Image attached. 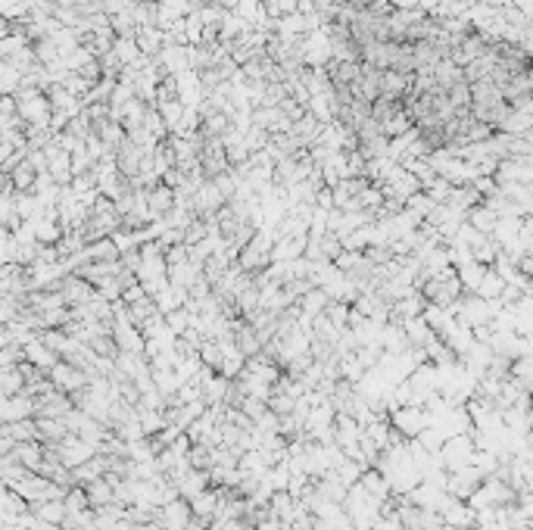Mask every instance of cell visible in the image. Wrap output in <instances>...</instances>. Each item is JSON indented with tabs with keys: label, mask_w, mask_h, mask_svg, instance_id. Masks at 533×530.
<instances>
[{
	"label": "cell",
	"mask_w": 533,
	"mask_h": 530,
	"mask_svg": "<svg viewBox=\"0 0 533 530\" xmlns=\"http://www.w3.org/2000/svg\"><path fill=\"white\" fill-rule=\"evenodd\" d=\"M299 59L306 69H324L331 63V38L324 35V29H315L303 35L299 41Z\"/></svg>",
	"instance_id": "1"
},
{
	"label": "cell",
	"mask_w": 533,
	"mask_h": 530,
	"mask_svg": "<svg viewBox=\"0 0 533 530\" xmlns=\"http://www.w3.org/2000/svg\"><path fill=\"white\" fill-rule=\"evenodd\" d=\"M474 443H471L468 434H455V437H446L440 446V461H443V471H459V468L471 465L474 459Z\"/></svg>",
	"instance_id": "2"
},
{
	"label": "cell",
	"mask_w": 533,
	"mask_h": 530,
	"mask_svg": "<svg viewBox=\"0 0 533 530\" xmlns=\"http://www.w3.org/2000/svg\"><path fill=\"white\" fill-rule=\"evenodd\" d=\"M427 424H431V421H427V412L421 406H397L390 412V427L399 434V437L415 440Z\"/></svg>",
	"instance_id": "3"
},
{
	"label": "cell",
	"mask_w": 533,
	"mask_h": 530,
	"mask_svg": "<svg viewBox=\"0 0 533 530\" xmlns=\"http://www.w3.org/2000/svg\"><path fill=\"white\" fill-rule=\"evenodd\" d=\"M175 91H178V104L184 109H196L203 104V84L194 69H184L175 75Z\"/></svg>",
	"instance_id": "4"
},
{
	"label": "cell",
	"mask_w": 533,
	"mask_h": 530,
	"mask_svg": "<svg viewBox=\"0 0 533 530\" xmlns=\"http://www.w3.org/2000/svg\"><path fill=\"white\" fill-rule=\"evenodd\" d=\"M153 66L159 75H178L187 69V47L184 44H162L159 54L153 56Z\"/></svg>",
	"instance_id": "5"
},
{
	"label": "cell",
	"mask_w": 533,
	"mask_h": 530,
	"mask_svg": "<svg viewBox=\"0 0 533 530\" xmlns=\"http://www.w3.org/2000/svg\"><path fill=\"white\" fill-rule=\"evenodd\" d=\"M328 303H331V296L324 294L322 287H309L306 294L297 300V309H299V315H306V319L312 321V319H318V315H324Z\"/></svg>",
	"instance_id": "6"
},
{
	"label": "cell",
	"mask_w": 533,
	"mask_h": 530,
	"mask_svg": "<svg viewBox=\"0 0 533 530\" xmlns=\"http://www.w3.org/2000/svg\"><path fill=\"white\" fill-rule=\"evenodd\" d=\"M166 278H169V284H171V287L191 290V284H194L196 278H200V265H194L191 259H184V262H171V265H166Z\"/></svg>",
	"instance_id": "7"
},
{
	"label": "cell",
	"mask_w": 533,
	"mask_h": 530,
	"mask_svg": "<svg viewBox=\"0 0 533 530\" xmlns=\"http://www.w3.org/2000/svg\"><path fill=\"white\" fill-rule=\"evenodd\" d=\"M147 194V209H150V219H162L166 212L175 206V191L166 184H156V187H150V191H144Z\"/></svg>",
	"instance_id": "8"
},
{
	"label": "cell",
	"mask_w": 533,
	"mask_h": 530,
	"mask_svg": "<svg viewBox=\"0 0 533 530\" xmlns=\"http://www.w3.org/2000/svg\"><path fill=\"white\" fill-rule=\"evenodd\" d=\"M134 44L144 56L153 59L159 54V47L166 44V35H162V29H156V25H141V29L134 31Z\"/></svg>",
	"instance_id": "9"
},
{
	"label": "cell",
	"mask_w": 533,
	"mask_h": 530,
	"mask_svg": "<svg viewBox=\"0 0 533 530\" xmlns=\"http://www.w3.org/2000/svg\"><path fill=\"white\" fill-rule=\"evenodd\" d=\"M399 328H402V334H406L409 346H424L427 340H434V337H437L434 331L427 328V321L421 319V315H412V319H402V321H399Z\"/></svg>",
	"instance_id": "10"
},
{
	"label": "cell",
	"mask_w": 533,
	"mask_h": 530,
	"mask_svg": "<svg viewBox=\"0 0 533 530\" xmlns=\"http://www.w3.org/2000/svg\"><path fill=\"white\" fill-rule=\"evenodd\" d=\"M487 269H489V265H480L474 259L465 262V265H459V269H455V278H459L462 290H465V294H477V287H480V281H484Z\"/></svg>",
	"instance_id": "11"
},
{
	"label": "cell",
	"mask_w": 533,
	"mask_h": 530,
	"mask_svg": "<svg viewBox=\"0 0 533 530\" xmlns=\"http://www.w3.org/2000/svg\"><path fill=\"white\" fill-rule=\"evenodd\" d=\"M153 300V306L159 309V315H169V312H175V309H181V306L187 303V290H181V287H162L156 296H150Z\"/></svg>",
	"instance_id": "12"
},
{
	"label": "cell",
	"mask_w": 533,
	"mask_h": 530,
	"mask_svg": "<svg viewBox=\"0 0 533 530\" xmlns=\"http://www.w3.org/2000/svg\"><path fill=\"white\" fill-rule=\"evenodd\" d=\"M533 128V113H518V109H509L505 119L496 125V131L502 134H530Z\"/></svg>",
	"instance_id": "13"
},
{
	"label": "cell",
	"mask_w": 533,
	"mask_h": 530,
	"mask_svg": "<svg viewBox=\"0 0 533 530\" xmlns=\"http://www.w3.org/2000/svg\"><path fill=\"white\" fill-rule=\"evenodd\" d=\"M431 72H434V84H437V88H443V91H449L452 84L465 81V79H462V66H455L452 59H440Z\"/></svg>",
	"instance_id": "14"
},
{
	"label": "cell",
	"mask_w": 533,
	"mask_h": 530,
	"mask_svg": "<svg viewBox=\"0 0 533 530\" xmlns=\"http://www.w3.org/2000/svg\"><path fill=\"white\" fill-rule=\"evenodd\" d=\"M244 31H250V25H246L234 10H225L219 19V41H237Z\"/></svg>",
	"instance_id": "15"
},
{
	"label": "cell",
	"mask_w": 533,
	"mask_h": 530,
	"mask_svg": "<svg viewBox=\"0 0 533 530\" xmlns=\"http://www.w3.org/2000/svg\"><path fill=\"white\" fill-rule=\"evenodd\" d=\"M465 221L474 231H480V234H489L493 231V225H496V212H489L484 203H477V206H471L468 212H465Z\"/></svg>",
	"instance_id": "16"
},
{
	"label": "cell",
	"mask_w": 533,
	"mask_h": 530,
	"mask_svg": "<svg viewBox=\"0 0 533 530\" xmlns=\"http://www.w3.org/2000/svg\"><path fill=\"white\" fill-rule=\"evenodd\" d=\"M477 203H480V196L471 191V184L452 187L449 196H446V206H452V209H459V212H468L471 206H477Z\"/></svg>",
	"instance_id": "17"
},
{
	"label": "cell",
	"mask_w": 533,
	"mask_h": 530,
	"mask_svg": "<svg viewBox=\"0 0 533 530\" xmlns=\"http://www.w3.org/2000/svg\"><path fill=\"white\" fill-rule=\"evenodd\" d=\"M412 128V116H409V109L402 106V109H397L387 122H381V134L384 138H397V134H402V131H409Z\"/></svg>",
	"instance_id": "18"
},
{
	"label": "cell",
	"mask_w": 533,
	"mask_h": 530,
	"mask_svg": "<svg viewBox=\"0 0 533 530\" xmlns=\"http://www.w3.org/2000/svg\"><path fill=\"white\" fill-rule=\"evenodd\" d=\"M496 256H499V244H496L489 234H484L474 246H471V259L480 262V265H493Z\"/></svg>",
	"instance_id": "19"
},
{
	"label": "cell",
	"mask_w": 533,
	"mask_h": 530,
	"mask_svg": "<svg viewBox=\"0 0 533 530\" xmlns=\"http://www.w3.org/2000/svg\"><path fill=\"white\" fill-rule=\"evenodd\" d=\"M502 290H505V281L496 275L493 269H487V275H484V281H480V287H477L474 296H480V300H499Z\"/></svg>",
	"instance_id": "20"
},
{
	"label": "cell",
	"mask_w": 533,
	"mask_h": 530,
	"mask_svg": "<svg viewBox=\"0 0 533 530\" xmlns=\"http://www.w3.org/2000/svg\"><path fill=\"white\" fill-rule=\"evenodd\" d=\"M113 54L119 56V63H122V66H134L137 59L144 56L141 50H137L134 38H116V41H113Z\"/></svg>",
	"instance_id": "21"
},
{
	"label": "cell",
	"mask_w": 533,
	"mask_h": 530,
	"mask_svg": "<svg viewBox=\"0 0 533 530\" xmlns=\"http://www.w3.org/2000/svg\"><path fill=\"white\" fill-rule=\"evenodd\" d=\"M156 113L162 116V122H166L169 128V134L178 128V122H181V116H184V106L178 104V100H166V104H156Z\"/></svg>",
	"instance_id": "22"
},
{
	"label": "cell",
	"mask_w": 533,
	"mask_h": 530,
	"mask_svg": "<svg viewBox=\"0 0 533 530\" xmlns=\"http://www.w3.org/2000/svg\"><path fill=\"white\" fill-rule=\"evenodd\" d=\"M402 206H406L409 212H415V216H418L421 221H424V219H427V216H431V212H434V206H437V203H434V200H431V196H427L424 191H418V194H412L409 200L402 203Z\"/></svg>",
	"instance_id": "23"
},
{
	"label": "cell",
	"mask_w": 533,
	"mask_h": 530,
	"mask_svg": "<svg viewBox=\"0 0 533 530\" xmlns=\"http://www.w3.org/2000/svg\"><path fill=\"white\" fill-rule=\"evenodd\" d=\"M141 128L150 134V138H156V141H166L169 138V128H166V122H162V116L156 113V106L147 109V116H144V125Z\"/></svg>",
	"instance_id": "24"
},
{
	"label": "cell",
	"mask_w": 533,
	"mask_h": 530,
	"mask_svg": "<svg viewBox=\"0 0 533 530\" xmlns=\"http://www.w3.org/2000/svg\"><path fill=\"white\" fill-rule=\"evenodd\" d=\"M162 319H166V324H169V331H171V334H175V337H181V334H184V331H187V328H191L194 315H191V312H187V309H184V306H181V309H175V312L162 315Z\"/></svg>",
	"instance_id": "25"
},
{
	"label": "cell",
	"mask_w": 533,
	"mask_h": 530,
	"mask_svg": "<svg viewBox=\"0 0 533 530\" xmlns=\"http://www.w3.org/2000/svg\"><path fill=\"white\" fill-rule=\"evenodd\" d=\"M334 265L343 271V275H349V271H356V269H362V265H368V259L362 253H356V250H343L337 259H334Z\"/></svg>",
	"instance_id": "26"
},
{
	"label": "cell",
	"mask_w": 533,
	"mask_h": 530,
	"mask_svg": "<svg viewBox=\"0 0 533 530\" xmlns=\"http://www.w3.org/2000/svg\"><path fill=\"white\" fill-rule=\"evenodd\" d=\"M421 191H424L427 196H431L434 203H446V196H449V191H452V184L449 181H443L440 175H434L431 181H427L424 187H421Z\"/></svg>",
	"instance_id": "27"
},
{
	"label": "cell",
	"mask_w": 533,
	"mask_h": 530,
	"mask_svg": "<svg viewBox=\"0 0 533 530\" xmlns=\"http://www.w3.org/2000/svg\"><path fill=\"white\" fill-rule=\"evenodd\" d=\"M184 38H187V47L203 44V22H200V16H196V13L184 16Z\"/></svg>",
	"instance_id": "28"
},
{
	"label": "cell",
	"mask_w": 533,
	"mask_h": 530,
	"mask_svg": "<svg viewBox=\"0 0 533 530\" xmlns=\"http://www.w3.org/2000/svg\"><path fill=\"white\" fill-rule=\"evenodd\" d=\"M244 144H246V150H250V153H259V150H265V144H269V131L250 125V128H246V134H244Z\"/></svg>",
	"instance_id": "29"
},
{
	"label": "cell",
	"mask_w": 533,
	"mask_h": 530,
	"mask_svg": "<svg viewBox=\"0 0 533 530\" xmlns=\"http://www.w3.org/2000/svg\"><path fill=\"white\" fill-rule=\"evenodd\" d=\"M318 253H322V259H328V262H334L337 256L343 253V244L337 241L334 234H324L322 241H318Z\"/></svg>",
	"instance_id": "30"
},
{
	"label": "cell",
	"mask_w": 533,
	"mask_h": 530,
	"mask_svg": "<svg viewBox=\"0 0 533 530\" xmlns=\"http://www.w3.org/2000/svg\"><path fill=\"white\" fill-rule=\"evenodd\" d=\"M94 256H97V259L100 262H119V250H116V246H113V241H100L97 246H94V250H91Z\"/></svg>",
	"instance_id": "31"
},
{
	"label": "cell",
	"mask_w": 533,
	"mask_h": 530,
	"mask_svg": "<svg viewBox=\"0 0 533 530\" xmlns=\"http://www.w3.org/2000/svg\"><path fill=\"white\" fill-rule=\"evenodd\" d=\"M144 296H147V294H144V287L134 281V284L122 287V296H119V300H122L125 306H131V303H137V300H144Z\"/></svg>",
	"instance_id": "32"
},
{
	"label": "cell",
	"mask_w": 533,
	"mask_h": 530,
	"mask_svg": "<svg viewBox=\"0 0 533 530\" xmlns=\"http://www.w3.org/2000/svg\"><path fill=\"white\" fill-rule=\"evenodd\" d=\"M91 496H94L97 502H109V496H113V493H109V486H106V484H94Z\"/></svg>",
	"instance_id": "33"
},
{
	"label": "cell",
	"mask_w": 533,
	"mask_h": 530,
	"mask_svg": "<svg viewBox=\"0 0 533 530\" xmlns=\"http://www.w3.org/2000/svg\"><path fill=\"white\" fill-rule=\"evenodd\" d=\"M390 4V10H415L418 0H387Z\"/></svg>",
	"instance_id": "34"
},
{
	"label": "cell",
	"mask_w": 533,
	"mask_h": 530,
	"mask_svg": "<svg viewBox=\"0 0 533 530\" xmlns=\"http://www.w3.org/2000/svg\"><path fill=\"white\" fill-rule=\"evenodd\" d=\"M471 4L489 6V10H502V6H509V0H471Z\"/></svg>",
	"instance_id": "35"
},
{
	"label": "cell",
	"mask_w": 533,
	"mask_h": 530,
	"mask_svg": "<svg viewBox=\"0 0 533 530\" xmlns=\"http://www.w3.org/2000/svg\"><path fill=\"white\" fill-rule=\"evenodd\" d=\"M331 4H347V0H331Z\"/></svg>",
	"instance_id": "36"
}]
</instances>
